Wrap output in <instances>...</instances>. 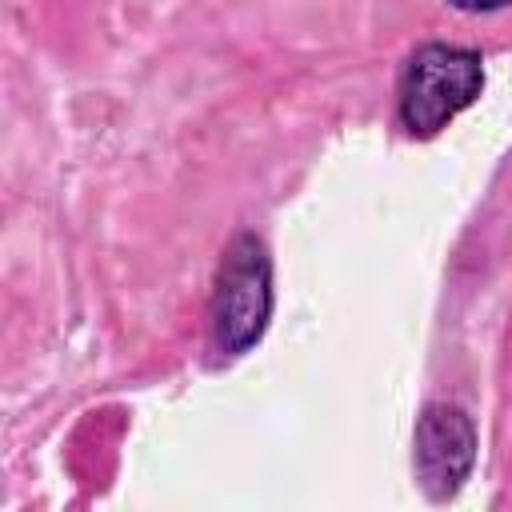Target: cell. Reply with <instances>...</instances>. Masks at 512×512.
I'll list each match as a JSON object with an SVG mask.
<instances>
[{
  "instance_id": "cell-1",
  "label": "cell",
  "mask_w": 512,
  "mask_h": 512,
  "mask_svg": "<svg viewBox=\"0 0 512 512\" xmlns=\"http://www.w3.org/2000/svg\"><path fill=\"white\" fill-rule=\"evenodd\" d=\"M484 88V60L472 48L456 44H420L396 84V112L408 136L428 140L440 128H448L452 116H460Z\"/></svg>"
},
{
  "instance_id": "cell-2",
  "label": "cell",
  "mask_w": 512,
  "mask_h": 512,
  "mask_svg": "<svg viewBox=\"0 0 512 512\" xmlns=\"http://www.w3.org/2000/svg\"><path fill=\"white\" fill-rule=\"evenodd\" d=\"M272 316V260L256 232H236L224 248L216 292H212V352L232 360L244 356L268 328Z\"/></svg>"
},
{
  "instance_id": "cell-3",
  "label": "cell",
  "mask_w": 512,
  "mask_h": 512,
  "mask_svg": "<svg viewBox=\"0 0 512 512\" xmlns=\"http://www.w3.org/2000/svg\"><path fill=\"white\" fill-rule=\"evenodd\" d=\"M476 464V424L456 404H428L416 420V476L432 500H452Z\"/></svg>"
},
{
  "instance_id": "cell-4",
  "label": "cell",
  "mask_w": 512,
  "mask_h": 512,
  "mask_svg": "<svg viewBox=\"0 0 512 512\" xmlns=\"http://www.w3.org/2000/svg\"><path fill=\"white\" fill-rule=\"evenodd\" d=\"M452 4L464 12H496V8H508L512 0H452Z\"/></svg>"
}]
</instances>
